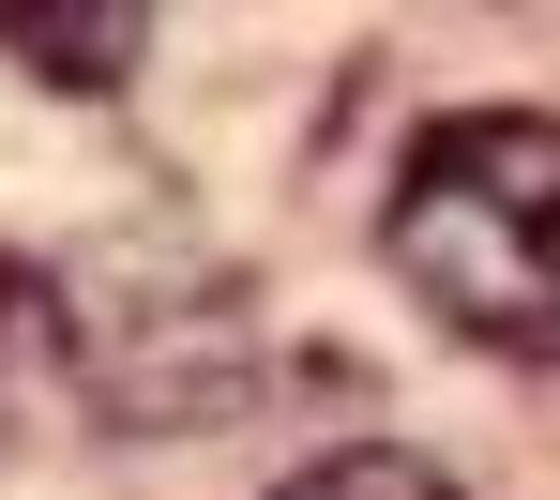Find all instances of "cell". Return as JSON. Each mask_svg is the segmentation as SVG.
I'll return each instance as SVG.
<instances>
[{
	"mask_svg": "<svg viewBox=\"0 0 560 500\" xmlns=\"http://www.w3.org/2000/svg\"><path fill=\"white\" fill-rule=\"evenodd\" d=\"M46 380H61V303L0 258V440L31 425V395H46Z\"/></svg>",
	"mask_w": 560,
	"mask_h": 500,
	"instance_id": "3957f363",
	"label": "cell"
},
{
	"mask_svg": "<svg viewBox=\"0 0 560 500\" xmlns=\"http://www.w3.org/2000/svg\"><path fill=\"white\" fill-rule=\"evenodd\" d=\"M378 258L455 349L560 364V121L546 106L424 121L394 167V212H378Z\"/></svg>",
	"mask_w": 560,
	"mask_h": 500,
	"instance_id": "6da1fadb",
	"label": "cell"
},
{
	"mask_svg": "<svg viewBox=\"0 0 560 500\" xmlns=\"http://www.w3.org/2000/svg\"><path fill=\"white\" fill-rule=\"evenodd\" d=\"M0 46L46 61L61 92H121V77L152 61V15H0Z\"/></svg>",
	"mask_w": 560,
	"mask_h": 500,
	"instance_id": "7a4b0ae2",
	"label": "cell"
},
{
	"mask_svg": "<svg viewBox=\"0 0 560 500\" xmlns=\"http://www.w3.org/2000/svg\"><path fill=\"white\" fill-rule=\"evenodd\" d=\"M273 500H455L424 455H394V440H349V455H318V470H288Z\"/></svg>",
	"mask_w": 560,
	"mask_h": 500,
	"instance_id": "277c9868",
	"label": "cell"
}]
</instances>
